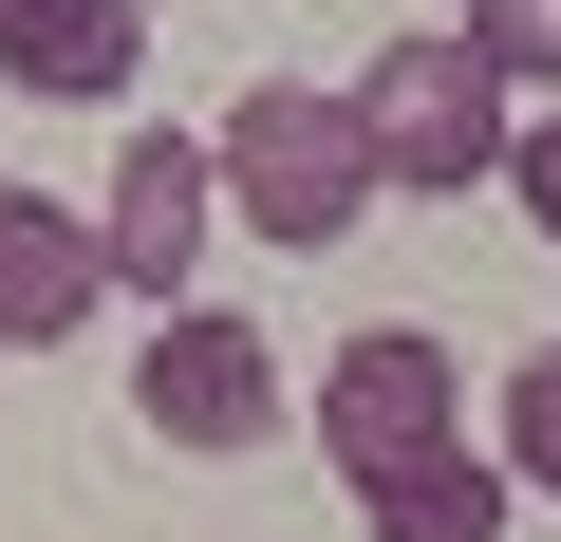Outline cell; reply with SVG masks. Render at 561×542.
Returning <instances> with one entry per match:
<instances>
[{"instance_id": "obj_9", "label": "cell", "mask_w": 561, "mask_h": 542, "mask_svg": "<svg viewBox=\"0 0 561 542\" xmlns=\"http://www.w3.org/2000/svg\"><path fill=\"white\" fill-rule=\"evenodd\" d=\"M505 468H524V505H561V337L505 374Z\"/></svg>"}, {"instance_id": "obj_3", "label": "cell", "mask_w": 561, "mask_h": 542, "mask_svg": "<svg viewBox=\"0 0 561 542\" xmlns=\"http://www.w3.org/2000/svg\"><path fill=\"white\" fill-rule=\"evenodd\" d=\"M319 449H337V486H393V468L468 449V430H449V337H412V319H356V337L319 356Z\"/></svg>"}, {"instance_id": "obj_1", "label": "cell", "mask_w": 561, "mask_h": 542, "mask_svg": "<svg viewBox=\"0 0 561 542\" xmlns=\"http://www.w3.org/2000/svg\"><path fill=\"white\" fill-rule=\"evenodd\" d=\"M356 131H375V169L393 187H524V94H505V57L449 20V38H375V76H356Z\"/></svg>"}, {"instance_id": "obj_7", "label": "cell", "mask_w": 561, "mask_h": 542, "mask_svg": "<svg viewBox=\"0 0 561 542\" xmlns=\"http://www.w3.org/2000/svg\"><path fill=\"white\" fill-rule=\"evenodd\" d=\"M150 20L131 0H0V94H131Z\"/></svg>"}, {"instance_id": "obj_6", "label": "cell", "mask_w": 561, "mask_h": 542, "mask_svg": "<svg viewBox=\"0 0 561 542\" xmlns=\"http://www.w3.org/2000/svg\"><path fill=\"white\" fill-rule=\"evenodd\" d=\"M94 300H113V243H94V206H57V187H0V356H57Z\"/></svg>"}, {"instance_id": "obj_4", "label": "cell", "mask_w": 561, "mask_h": 542, "mask_svg": "<svg viewBox=\"0 0 561 542\" xmlns=\"http://www.w3.org/2000/svg\"><path fill=\"white\" fill-rule=\"evenodd\" d=\"M131 412H150V449H262L280 430V356H262V319H225V300H187V319H150V356H131Z\"/></svg>"}, {"instance_id": "obj_8", "label": "cell", "mask_w": 561, "mask_h": 542, "mask_svg": "<svg viewBox=\"0 0 561 542\" xmlns=\"http://www.w3.org/2000/svg\"><path fill=\"white\" fill-rule=\"evenodd\" d=\"M356 523H375V542H505V523H524V468H505V449H431V468L356 486Z\"/></svg>"}, {"instance_id": "obj_5", "label": "cell", "mask_w": 561, "mask_h": 542, "mask_svg": "<svg viewBox=\"0 0 561 542\" xmlns=\"http://www.w3.org/2000/svg\"><path fill=\"white\" fill-rule=\"evenodd\" d=\"M206 206H225V150H206V131H131V150H113V206H94L113 300L187 319V281H206Z\"/></svg>"}, {"instance_id": "obj_2", "label": "cell", "mask_w": 561, "mask_h": 542, "mask_svg": "<svg viewBox=\"0 0 561 542\" xmlns=\"http://www.w3.org/2000/svg\"><path fill=\"white\" fill-rule=\"evenodd\" d=\"M225 224H262V243H337L393 169H375V131H356V94H319V76H262L225 131Z\"/></svg>"}, {"instance_id": "obj_11", "label": "cell", "mask_w": 561, "mask_h": 542, "mask_svg": "<svg viewBox=\"0 0 561 542\" xmlns=\"http://www.w3.org/2000/svg\"><path fill=\"white\" fill-rule=\"evenodd\" d=\"M524 224H542V243H561V113H542V131H524Z\"/></svg>"}, {"instance_id": "obj_10", "label": "cell", "mask_w": 561, "mask_h": 542, "mask_svg": "<svg viewBox=\"0 0 561 542\" xmlns=\"http://www.w3.org/2000/svg\"><path fill=\"white\" fill-rule=\"evenodd\" d=\"M468 38L505 57V94H561V0H468Z\"/></svg>"}]
</instances>
